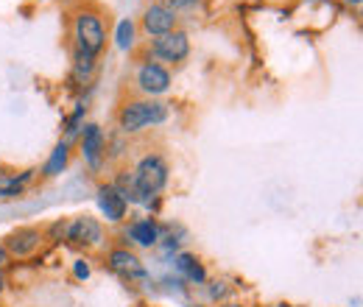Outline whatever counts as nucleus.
Here are the masks:
<instances>
[{
	"label": "nucleus",
	"instance_id": "1",
	"mask_svg": "<svg viewBox=\"0 0 363 307\" xmlns=\"http://www.w3.org/2000/svg\"><path fill=\"white\" fill-rule=\"evenodd\" d=\"M106 26L104 23V11L98 6H82L73 14V40H76V50H84L90 56H98L106 48Z\"/></svg>",
	"mask_w": 363,
	"mask_h": 307
},
{
	"label": "nucleus",
	"instance_id": "2",
	"mask_svg": "<svg viewBox=\"0 0 363 307\" xmlns=\"http://www.w3.org/2000/svg\"><path fill=\"white\" fill-rule=\"evenodd\" d=\"M162 121H165V106L151 98H132L118 106V123L123 132H137L148 123H162Z\"/></svg>",
	"mask_w": 363,
	"mask_h": 307
},
{
	"label": "nucleus",
	"instance_id": "3",
	"mask_svg": "<svg viewBox=\"0 0 363 307\" xmlns=\"http://www.w3.org/2000/svg\"><path fill=\"white\" fill-rule=\"evenodd\" d=\"M132 176H135L137 190L143 193V199H148V196H154V193L162 190V184H165V179H168V168H165L162 157L151 154V157H143V160H140V165L132 171Z\"/></svg>",
	"mask_w": 363,
	"mask_h": 307
},
{
	"label": "nucleus",
	"instance_id": "4",
	"mask_svg": "<svg viewBox=\"0 0 363 307\" xmlns=\"http://www.w3.org/2000/svg\"><path fill=\"white\" fill-rule=\"evenodd\" d=\"M140 28H143V34H148V37H165V34H171V31L179 28V17H177L174 11H168V9H162V6L154 3V6H148V9L143 11Z\"/></svg>",
	"mask_w": 363,
	"mask_h": 307
},
{
	"label": "nucleus",
	"instance_id": "5",
	"mask_svg": "<svg viewBox=\"0 0 363 307\" xmlns=\"http://www.w3.org/2000/svg\"><path fill=\"white\" fill-rule=\"evenodd\" d=\"M151 50L165 62H182L187 56V50H190V43H187V34L177 28V31H171L165 37H157Z\"/></svg>",
	"mask_w": 363,
	"mask_h": 307
},
{
	"label": "nucleus",
	"instance_id": "6",
	"mask_svg": "<svg viewBox=\"0 0 363 307\" xmlns=\"http://www.w3.org/2000/svg\"><path fill=\"white\" fill-rule=\"evenodd\" d=\"M137 87L145 95H160V92H165V89L171 87V73L165 67L148 62V65H143L137 70Z\"/></svg>",
	"mask_w": 363,
	"mask_h": 307
},
{
	"label": "nucleus",
	"instance_id": "7",
	"mask_svg": "<svg viewBox=\"0 0 363 307\" xmlns=\"http://www.w3.org/2000/svg\"><path fill=\"white\" fill-rule=\"evenodd\" d=\"M70 240L76 246H95L101 240V223L90 216H82L70 223Z\"/></svg>",
	"mask_w": 363,
	"mask_h": 307
},
{
	"label": "nucleus",
	"instance_id": "8",
	"mask_svg": "<svg viewBox=\"0 0 363 307\" xmlns=\"http://www.w3.org/2000/svg\"><path fill=\"white\" fill-rule=\"evenodd\" d=\"M37 246H40V232L37 229H17L6 238V252L17 255V257L31 255Z\"/></svg>",
	"mask_w": 363,
	"mask_h": 307
},
{
	"label": "nucleus",
	"instance_id": "9",
	"mask_svg": "<svg viewBox=\"0 0 363 307\" xmlns=\"http://www.w3.org/2000/svg\"><path fill=\"white\" fill-rule=\"evenodd\" d=\"M101 210L106 213L109 221H121L126 216V199L112 184H106V187H101Z\"/></svg>",
	"mask_w": 363,
	"mask_h": 307
},
{
	"label": "nucleus",
	"instance_id": "10",
	"mask_svg": "<svg viewBox=\"0 0 363 307\" xmlns=\"http://www.w3.org/2000/svg\"><path fill=\"white\" fill-rule=\"evenodd\" d=\"M112 268L121 271V274H132V277H140L143 274V265L137 260L132 252H112Z\"/></svg>",
	"mask_w": 363,
	"mask_h": 307
},
{
	"label": "nucleus",
	"instance_id": "11",
	"mask_svg": "<svg viewBox=\"0 0 363 307\" xmlns=\"http://www.w3.org/2000/svg\"><path fill=\"white\" fill-rule=\"evenodd\" d=\"M101 145H104V137L98 126H87L84 129V154L92 165H98V154H101Z\"/></svg>",
	"mask_w": 363,
	"mask_h": 307
},
{
	"label": "nucleus",
	"instance_id": "12",
	"mask_svg": "<svg viewBox=\"0 0 363 307\" xmlns=\"http://www.w3.org/2000/svg\"><path fill=\"white\" fill-rule=\"evenodd\" d=\"M129 235L135 238L140 246H151L157 240V226L151 221H137V223L129 226Z\"/></svg>",
	"mask_w": 363,
	"mask_h": 307
},
{
	"label": "nucleus",
	"instance_id": "13",
	"mask_svg": "<svg viewBox=\"0 0 363 307\" xmlns=\"http://www.w3.org/2000/svg\"><path fill=\"white\" fill-rule=\"evenodd\" d=\"M67 165V145H56V151H53V157H50V162H48V176L59 174L62 168Z\"/></svg>",
	"mask_w": 363,
	"mask_h": 307
},
{
	"label": "nucleus",
	"instance_id": "14",
	"mask_svg": "<svg viewBox=\"0 0 363 307\" xmlns=\"http://www.w3.org/2000/svg\"><path fill=\"white\" fill-rule=\"evenodd\" d=\"M132 43H135V23L132 20H123L121 28H118V45L121 48H129Z\"/></svg>",
	"mask_w": 363,
	"mask_h": 307
},
{
	"label": "nucleus",
	"instance_id": "15",
	"mask_svg": "<svg viewBox=\"0 0 363 307\" xmlns=\"http://www.w3.org/2000/svg\"><path fill=\"white\" fill-rule=\"evenodd\" d=\"M92 67H95V56L84 53V50H76V70H79V76H90Z\"/></svg>",
	"mask_w": 363,
	"mask_h": 307
},
{
	"label": "nucleus",
	"instance_id": "16",
	"mask_svg": "<svg viewBox=\"0 0 363 307\" xmlns=\"http://www.w3.org/2000/svg\"><path fill=\"white\" fill-rule=\"evenodd\" d=\"M179 268H182V271H187V277H190V279H204L201 265L196 263L193 257H187V255H184V257H179Z\"/></svg>",
	"mask_w": 363,
	"mask_h": 307
},
{
	"label": "nucleus",
	"instance_id": "17",
	"mask_svg": "<svg viewBox=\"0 0 363 307\" xmlns=\"http://www.w3.org/2000/svg\"><path fill=\"white\" fill-rule=\"evenodd\" d=\"M199 0H157V6H162V9H168V11H182V9H190V6H196Z\"/></svg>",
	"mask_w": 363,
	"mask_h": 307
},
{
	"label": "nucleus",
	"instance_id": "18",
	"mask_svg": "<svg viewBox=\"0 0 363 307\" xmlns=\"http://www.w3.org/2000/svg\"><path fill=\"white\" fill-rule=\"evenodd\" d=\"M20 190V182L17 179H0V196H11Z\"/></svg>",
	"mask_w": 363,
	"mask_h": 307
},
{
	"label": "nucleus",
	"instance_id": "19",
	"mask_svg": "<svg viewBox=\"0 0 363 307\" xmlns=\"http://www.w3.org/2000/svg\"><path fill=\"white\" fill-rule=\"evenodd\" d=\"M6 263V249H0V265Z\"/></svg>",
	"mask_w": 363,
	"mask_h": 307
},
{
	"label": "nucleus",
	"instance_id": "20",
	"mask_svg": "<svg viewBox=\"0 0 363 307\" xmlns=\"http://www.w3.org/2000/svg\"><path fill=\"white\" fill-rule=\"evenodd\" d=\"M0 291H3V274H0Z\"/></svg>",
	"mask_w": 363,
	"mask_h": 307
},
{
	"label": "nucleus",
	"instance_id": "21",
	"mask_svg": "<svg viewBox=\"0 0 363 307\" xmlns=\"http://www.w3.org/2000/svg\"><path fill=\"white\" fill-rule=\"evenodd\" d=\"M350 3H355V6H358V3H361V0H350Z\"/></svg>",
	"mask_w": 363,
	"mask_h": 307
},
{
	"label": "nucleus",
	"instance_id": "22",
	"mask_svg": "<svg viewBox=\"0 0 363 307\" xmlns=\"http://www.w3.org/2000/svg\"><path fill=\"white\" fill-rule=\"evenodd\" d=\"M224 307H238V305H224Z\"/></svg>",
	"mask_w": 363,
	"mask_h": 307
}]
</instances>
